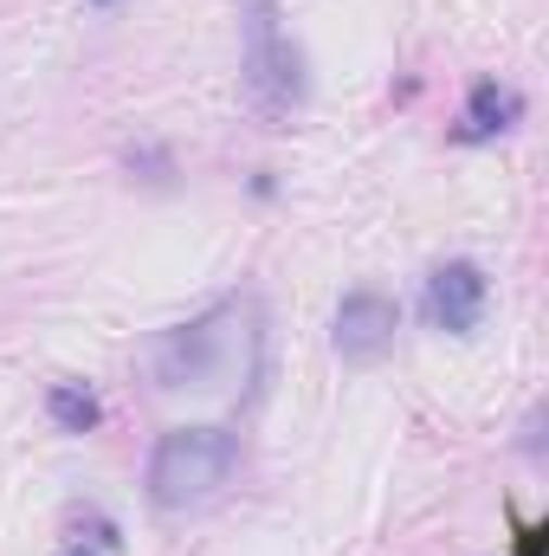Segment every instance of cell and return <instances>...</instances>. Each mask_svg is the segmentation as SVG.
<instances>
[{"instance_id": "obj_1", "label": "cell", "mask_w": 549, "mask_h": 556, "mask_svg": "<svg viewBox=\"0 0 549 556\" xmlns=\"http://www.w3.org/2000/svg\"><path fill=\"white\" fill-rule=\"evenodd\" d=\"M259 350H266L259 304L253 298H227V304H214V311L162 330L149 343V376H155L162 395H181V389H194V395L246 389L259 376Z\"/></svg>"}, {"instance_id": "obj_2", "label": "cell", "mask_w": 549, "mask_h": 556, "mask_svg": "<svg viewBox=\"0 0 549 556\" xmlns=\"http://www.w3.org/2000/svg\"><path fill=\"white\" fill-rule=\"evenodd\" d=\"M240 466V433L227 427H168L149 453V505L155 511H188L207 505Z\"/></svg>"}, {"instance_id": "obj_3", "label": "cell", "mask_w": 549, "mask_h": 556, "mask_svg": "<svg viewBox=\"0 0 549 556\" xmlns=\"http://www.w3.org/2000/svg\"><path fill=\"white\" fill-rule=\"evenodd\" d=\"M240 72L246 98L266 124H291L304 111V52L278 20V0H240Z\"/></svg>"}, {"instance_id": "obj_4", "label": "cell", "mask_w": 549, "mask_h": 556, "mask_svg": "<svg viewBox=\"0 0 549 556\" xmlns=\"http://www.w3.org/2000/svg\"><path fill=\"white\" fill-rule=\"evenodd\" d=\"M395 330H401V304H395L388 291H375V285H356V291H343V304H336L330 343H336L343 363L369 369V363H382V356L395 350Z\"/></svg>"}, {"instance_id": "obj_5", "label": "cell", "mask_w": 549, "mask_h": 556, "mask_svg": "<svg viewBox=\"0 0 549 556\" xmlns=\"http://www.w3.org/2000/svg\"><path fill=\"white\" fill-rule=\"evenodd\" d=\"M491 311V278L478 273L472 260H446L426 278V324L446 337H472Z\"/></svg>"}, {"instance_id": "obj_6", "label": "cell", "mask_w": 549, "mask_h": 556, "mask_svg": "<svg viewBox=\"0 0 549 556\" xmlns=\"http://www.w3.org/2000/svg\"><path fill=\"white\" fill-rule=\"evenodd\" d=\"M518 117H524V98L511 91V85H498V78H478L472 91H465V111H459V142H491L505 137V130H518Z\"/></svg>"}, {"instance_id": "obj_7", "label": "cell", "mask_w": 549, "mask_h": 556, "mask_svg": "<svg viewBox=\"0 0 549 556\" xmlns=\"http://www.w3.org/2000/svg\"><path fill=\"white\" fill-rule=\"evenodd\" d=\"M46 415H52L59 433H91V427L104 420V408H98V395H91L85 382H52V389H46Z\"/></svg>"}, {"instance_id": "obj_8", "label": "cell", "mask_w": 549, "mask_h": 556, "mask_svg": "<svg viewBox=\"0 0 549 556\" xmlns=\"http://www.w3.org/2000/svg\"><path fill=\"white\" fill-rule=\"evenodd\" d=\"M518 556H544V531H524V544H518Z\"/></svg>"}, {"instance_id": "obj_9", "label": "cell", "mask_w": 549, "mask_h": 556, "mask_svg": "<svg viewBox=\"0 0 549 556\" xmlns=\"http://www.w3.org/2000/svg\"><path fill=\"white\" fill-rule=\"evenodd\" d=\"M65 556H98V551H85V544H72V551H65Z\"/></svg>"}, {"instance_id": "obj_10", "label": "cell", "mask_w": 549, "mask_h": 556, "mask_svg": "<svg viewBox=\"0 0 549 556\" xmlns=\"http://www.w3.org/2000/svg\"><path fill=\"white\" fill-rule=\"evenodd\" d=\"M91 7H117V0H91Z\"/></svg>"}]
</instances>
